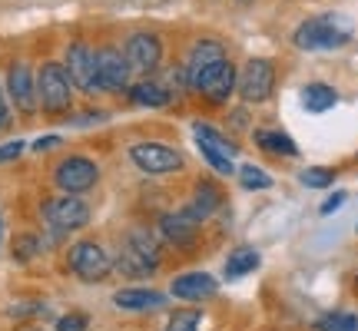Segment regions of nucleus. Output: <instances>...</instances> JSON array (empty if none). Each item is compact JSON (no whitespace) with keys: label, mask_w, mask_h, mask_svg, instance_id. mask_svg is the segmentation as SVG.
Returning <instances> with one entry per match:
<instances>
[{"label":"nucleus","mask_w":358,"mask_h":331,"mask_svg":"<svg viewBox=\"0 0 358 331\" xmlns=\"http://www.w3.org/2000/svg\"><path fill=\"white\" fill-rule=\"evenodd\" d=\"M236 80H239V66L226 57L189 80V96H199L209 106H226L236 93Z\"/></svg>","instance_id":"20e7f679"},{"label":"nucleus","mask_w":358,"mask_h":331,"mask_svg":"<svg viewBox=\"0 0 358 331\" xmlns=\"http://www.w3.org/2000/svg\"><path fill=\"white\" fill-rule=\"evenodd\" d=\"M0 245H3V216H0Z\"/></svg>","instance_id":"e433bc0d"},{"label":"nucleus","mask_w":358,"mask_h":331,"mask_svg":"<svg viewBox=\"0 0 358 331\" xmlns=\"http://www.w3.org/2000/svg\"><path fill=\"white\" fill-rule=\"evenodd\" d=\"M169 292H173V298H182V302H206V298H213L219 292V285L206 272H186V275L173 279Z\"/></svg>","instance_id":"dca6fc26"},{"label":"nucleus","mask_w":358,"mask_h":331,"mask_svg":"<svg viewBox=\"0 0 358 331\" xmlns=\"http://www.w3.org/2000/svg\"><path fill=\"white\" fill-rule=\"evenodd\" d=\"M37 252H40V239L34 235V232L17 235V242H13V258H17V262H30Z\"/></svg>","instance_id":"bb28decb"},{"label":"nucleus","mask_w":358,"mask_h":331,"mask_svg":"<svg viewBox=\"0 0 358 331\" xmlns=\"http://www.w3.org/2000/svg\"><path fill=\"white\" fill-rule=\"evenodd\" d=\"M192 133H196V142H199V149H213V153H222L236 159L239 156V142H232L226 133H219L213 123H203V119H196L192 123Z\"/></svg>","instance_id":"6ab92c4d"},{"label":"nucleus","mask_w":358,"mask_h":331,"mask_svg":"<svg viewBox=\"0 0 358 331\" xmlns=\"http://www.w3.org/2000/svg\"><path fill=\"white\" fill-rule=\"evenodd\" d=\"M7 96H10V103L17 106V113L34 116L40 110L37 73H34V66L27 64V60H13V64L7 66Z\"/></svg>","instance_id":"f8f14e48"},{"label":"nucleus","mask_w":358,"mask_h":331,"mask_svg":"<svg viewBox=\"0 0 358 331\" xmlns=\"http://www.w3.org/2000/svg\"><path fill=\"white\" fill-rule=\"evenodd\" d=\"M219 60H226V43L216 37H203V40H196L189 47V57H186V80H192L196 73H203L206 66H213L219 64Z\"/></svg>","instance_id":"a211bd4d"},{"label":"nucleus","mask_w":358,"mask_h":331,"mask_svg":"<svg viewBox=\"0 0 358 331\" xmlns=\"http://www.w3.org/2000/svg\"><path fill=\"white\" fill-rule=\"evenodd\" d=\"M127 96H129V103H136V106H150V110H163V106H169V103L176 100V96H173V89H169L163 80H156V77H143L140 83H129Z\"/></svg>","instance_id":"f3484780"},{"label":"nucleus","mask_w":358,"mask_h":331,"mask_svg":"<svg viewBox=\"0 0 358 331\" xmlns=\"http://www.w3.org/2000/svg\"><path fill=\"white\" fill-rule=\"evenodd\" d=\"M159 232H163V239H166L169 245H176L182 252L196 249V245H199V235H203V232H199V222L192 216H186L182 209L159 219Z\"/></svg>","instance_id":"4468645a"},{"label":"nucleus","mask_w":358,"mask_h":331,"mask_svg":"<svg viewBox=\"0 0 358 331\" xmlns=\"http://www.w3.org/2000/svg\"><path fill=\"white\" fill-rule=\"evenodd\" d=\"M100 119H106V113H83V116H73V123H77V126H83V123H100Z\"/></svg>","instance_id":"c9c22d12"},{"label":"nucleus","mask_w":358,"mask_h":331,"mask_svg":"<svg viewBox=\"0 0 358 331\" xmlns=\"http://www.w3.org/2000/svg\"><path fill=\"white\" fill-rule=\"evenodd\" d=\"M259 265H262V255H259L256 249L243 245V249L229 252V258H226V279H243L249 272H256Z\"/></svg>","instance_id":"5701e85b"},{"label":"nucleus","mask_w":358,"mask_h":331,"mask_svg":"<svg viewBox=\"0 0 358 331\" xmlns=\"http://www.w3.org/2000/svg\"><path fill=\"white\" fill-rule=\"evenodd\" d=\"M113 305L123 311H150V308L166 305V295L153 292V288H123L113 295Z\"/></svg>","instance_id":"aec40b11"},{"label":"nucleus","mask_w":358,"mask_h":331,"mask_svg":"<svg viewBox=\"0 0 358 331\" xmlns=\"http://www.w3.org/2000/svg\"><path fill=\"white\" fill-rule=\"evenodd\" d=\"M252 142L268 156H285V159H295V156H299L295 140L285 136L282 129H256V133H252Z\"/></svg>","instance_id":"412c9836"},{"label":"nucleus","mask_w":358,"mask_h":331,"mask_svg":"<svg viewBox=\"0 0 358 331\" xmlns=\"http://www.w3.org/2000/svg\"><path fill=\"white\" fill-rule=\"evenodd\" d=\"M239 182H243V189H252V192L272 189V176L266 169H259V166H243L239 169Z\"/></svg>","instance_id":"393cba45"},{"label":"nucleus","mask_w":358,"mask_h":331,"mask_svg":"<svg viewBox=\"0 0 358 331\" xmlns=\"http://www.w3.org/2000/svg\"><path fill=\"white\" fill-rule=\"evenodd\" d=\"M60 136H40L37 142H34V153H47V149H57V146H60Z\"/></svg>","instance_id":"72a5a7b5"},{"label":"nucleus","mask_w":358,"mask_h":331,"mask_svg":"<svg viewBox=\"0 0 358 331\" xmlns=\"http://www.w3.org/2000/svg\"><path fill=\"white\" fill-rule=\"evenodd\" d=\"M342 203H345V192H335V196H329V199H325V203H322V216H332L335 209H342Z\"/></svg>","instance_id":"473e14b6"},{"label":"nucleus","mask_w":358,"mask_h":331,"mask_svg":"<svg viewBox=\"0 0 358 331\" xmlns=\"http://www.w3.org/2000/svg\"><path fill=\"white\" fill-rule=\"evenodd\" d=\"M66 265L83 281H103L113 272V258L103 252V245L96 242H77L66 252Z\"/></svg>","instance_id":"9b49d317"},{"label":"nucleus","mask_w":358,"mask_h":331,"mask_svg":"<svg viewBox=\"0 0 358 331\" xmlns=\"http://www.w3.org/2000/svg\"><path fill=\"white\" fill-rule=\"evenodd\" d=\"M37 103L47 116H66L73 110V83L66 77L64 64L47 60L37 70Z\"/></svg>","instance_id":"7ed1b4c3"},{"label":"nucleus","mask_w":358,"mask_h":331,"mask_svg":"<svg viewBox=\"0 0 358 331\" xmlns=\"http://www.w3.org/2000/svg\"><path fill=\"white\" fill-rule=\"evenodd\" d=\"M335 103H338V93L329 83H308V87H302V106L308 113H329Z\"/></svg>","instance_id":"4be33fe9"},{"label":"nucleus","mask_w":358,"mask_h":331,"mask_svg":"<svg viewBox=\"0 0 358 331\" xmlns=\"http://www.w3.org/2000/svg\"><path fill=\"white\" fill-rule=\"evenodd\" d=\"M275 64L268 60V57H252V60H245L239 66V80H236V93H239V100L245 106H259V103L272 100V93H275Z\"/></svg>","instance_id":"39448f33"},{"label":"nucleus","mask_w":358,"mask_h":331,"mask_svg":"<svg viewBox=\"0 0 358 331\" xmlns=\"http://www.w3.org/2000/svg\"><path fill=\"white\" fill-rule=\"evenodd\" d=\"M196 325H199V311H176L173 318H169V328L166 331H196Z\"/></svg>","instance_id":"c85d7f7f"},{"label":"nucleus","mask_w":358,"mask_h":331,"mask_svg":"<svg viewBox=\"0 0 358 331\" xmlns=\"http://www.w3.org/2000/svg\"><path fill=\"white\" fill-rule=\"evenodd\" d=\"M64 70H66V77H70V83H73L80 93H87V96L100 93V87H96V60H93V47H90V43L73 40V43L66 47Z\"/></svg>","instance_id":"ddd939ff"},{"label":"nucleus","mask_w":358,"mask_h":331,"mask_svg":"<svg viewBox=\"0 0 358 331\" xmlns=\"http://www.w3.org/2000/svg\"><path fill=\"white\" fill-rule=\"evenodd\" d=\"M199 156H203L206 163H209V166H213V169H216L219 176H232V172H236V166H232V159H229V156L213 153V149H199Z\"/></svg>","instance_id":"cd10ccee"},{"label":"nucleus","mask_w":358,"mask_h":331,"mask_svg":"<svg viewBox=\"0 0 358 331\" xmlns=\"http://www.w3.org/2000/svg\"><path fill=\"white\" fill-rule=\"evenodd\" d=\"M355 281H358V279H355Z\"/></svg>","instance_id":"58836bf2"},{"label":"nucleus","mask_w":358,"mask_h":331,"mask_svg":"<svg viewBox=\"0 0 358 331\" xmlns=\"http://www.w3.org/2000/svg\"><path fill=\"white\" fill-rule=\"evenodd\" d=\"M90 328V318L80 315V311H70L64 318H57V331H87Z\"/></svg>","instance_id":"c756f323"},{"label":"nucleus","mask_w":358,"mask_h":331,"mask_svg":"<svg viewBox=\"0 0 358 331\" xmlns=\"http://www.w3.org/2000/svg\"><path fill=\"white\" fill-rule=\"evenodd\" d=\"M93 60H96V87H100V93H127L129 83H133V70H129L127 57H123V47L103 43V47L93 50Z\"/></svg>","instance_id":"6e6552de"},{"label":"nucleus","mask_w":358,"mask_h":331,"mask_svg":"<svg viewBox=\"0 0 358 331\" xmlns=\"http://www.w3.org/2000/svg\"><path fill=\"white\" fill-rule=\"evenodd\" d=\"M163 262V255H159V242H156L150 232L143 229H133L127 235V242L120 245V255H116L113 265L129 275V279H150L156 268Z\"/></svg>","instance_id":"f03ea898"},{"label":"nucleus","mask_w":358,"mask_h":331,"mask_svg":"<svg viewBox=\"0 0 358 331\" xmlns=\"http://www.w3.org/2000/svg\"><path fill=\"white\" fill-rule=\"evenodd\" d=\"M43 219L50 222V229L57 235H64V232H77L83 229L90 222V205L80 199V196H70L64 192L60 199H47L43 203Z\"/></svg>","instance_id":"9d476101"},{"label":"nucleus","mask_w":358,"mask_h":331,"mask_svg":"<svg viewBox=\"0 0 358 331\" xmlns=\"http://www.w3.org/2000/svg\"><path fill=\"white\" fill-rule=\"evenodd\" d=\"M13 123L10 116V103H7V93H3V87H0V133H7Z\"/></svg>","instance_id":"2f4dec72"},{"label":"nucleus","mask_w":358,"mask_h":331,"mask_svg":"<svg viewBox=\"0 0 358 331\" xmlns=\"http://www.w3.org/2000/svg\"><path fill=\"white\" fill-rule=\"evenodd\" d=\"M129 163L136 166L146 176H173V172H182L186 169V156L179 153L176 146L169 142H133L129 146Z\"/></svg>","instance_id":"423d86ee"},{"label":"nucleus","mask_w":358,"mask_h":331,"mask_svg":"<svg viewBox=\"0 0 358 331\" xmlns=\"http://www.w3.org/2000/svg\"><path fill=\"white\" fill-rule=\"evenodd\" d=\"M302 186H308V189H325V186H332L335 182V169L332 166H308V169H302Z\"/></svg>","instance_id":"a878e982"},{"label":"nucleus","mask_w":358,"mask_h":331,"mask_svg":"<svg viewBox=\"0 0 358 331\" xmlns=\"http://www.w3.org/2000/svg\"><path fill=\"white\" fill-rule=\"evenodd\" d=\"M315 331H358V318L352 311H325L315 321Z\"/></svg>","instance_id":"b1692460"},{"label":"nucleus","mask_w":358,"mask_h":331,"mask_svg":"<svg viewBox=\"0 0 358 331\" xmlns=\"http://www.w3.org/2000/svg\"><path fill=\"white\" fill-rule=\"evenodd\" d=\"M229 119H232V123H236V126H232V129H239V133H243V129H249V113H245V110H232V113H229Z\"/></svg>","instance_id":"f704fd0d"},{"label":"nucleus","mask_w":358,"mask_h":331,"mask_svg":"<svg viewBox=\"0 0 358 331\" xmlns=\"http://www.w3.org/2000/svg\"><path fill=\"white\" fill-rule=\"evenodd\" d=\"M355 34V27L342 13H322V17H308L295 27L292 43L299 50H338L345 47Z\"/></svg>","instance_id":"f257e3e1"},{"label":"nucleus","mask_w":358,"mask_h":331,"mask_svg":"<svg viewBox=\"0 0 358 331\" xmlns=\"http://www.w3.org/2000/svg\"><path fill=\"white\" fill-rule=\"evenodd\" d=\"M53 182L60 192H70V196H80V192L93 189L100 182V166L87 159V156H66L60 159V166L53 169Z\"/></svg>","instance_id":"1a4fd4ad"},{"label":"nucleus","mask_w":358,"mask_h":331,"mask_svg":"<svg viewBox=\"0 0 358 331\" xmlns=\"http://www.w3.org/2000/svg\"><path fill=\"white\" fill-rule=\"evenodd\" d=\"M27 146L20 140H13V142H3L0 146V163H13V159H20V153H24Z\"/></svg>","instance_id":"7c9ffc66"},{"label":"nucleus","mask_w":358,"mask_h":331,"mask_svg":"<svg viewBox=\"0 0 358 331\" xmlns=\"http://www.w3.org/2000/svg\"><path fill=\"white\" fill-rule=\"evenodd\" d=\"M123 57H127L133 77H153L156 70L163 66V40L153 30H136L129 34L123 43Z\"/></svg>","instance_id":"0eeeda50"},{"label":"nucleus","mask_w":358,"mask_h":331,"mask_svg":"<svg viewBox=\"0 0 358 331\" xmlns=\"http://www.w3.org/2000/svg\"><path fill=\"white\" fill-rule=\"evenodd\" d=\"M219 205H222V189H219L213 179H199L196 186H192V199L186 203V216H192L196 222H206L209 216H216Z\"/></svg>","instance_id":"2eb2a0df"},{"label":"nucleus","mask_w":358,"mask_h":331,"mask_svg":"<svg viewBox=\"0 0 358 331\" xmlns=\"http://www.w3.org/2000/svg\"><path fill=\"white\" fill-rule=\"evenodd\" d=\"M239 3H249V0H239Z\"/></svg>","instance_id":"4c0bfd02"}]
</instances>
